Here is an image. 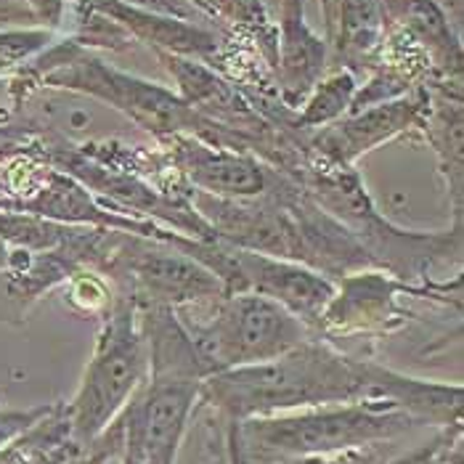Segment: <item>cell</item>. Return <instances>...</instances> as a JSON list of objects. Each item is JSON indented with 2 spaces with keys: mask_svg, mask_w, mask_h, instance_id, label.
I'll return each mask as SVG.
<instances>
[{
  "mask_svg": "<svg viewBox=\"0 0 464 464\" xmlns=\"http://www.w3.org/2000/svg\"><path fill=\"white\" fill-rule=\"evenodd\" d=\"M363 382H366V401L391 403L403 414H409L420 428L422 425L446 428L462 422V385L417 380L372 361H363Z\"/></svg>",
  "mask_w": 464,
  "mask_h": 464,
  "instance_id": "9",
  "label": "cell"
},
{
  "mask_svg": "<svg viewBox=\"0 0 464 464\" xmlns=\"http://www.w3.org/2000/svg\"><path fill=\"white\" fill-rule=\"evenodd\" d=\"M237 266V292H255L286 308L308 329H316L337 286L324 274L285 257L242 250L231 245Z\"/></svg>",
  "mask_w": 464,
  "mask_h": 464,
  "instance_id": "8",
  "label": "cell"
},
{
  "mask_svg": "<svg viewBox=\"0 0 464 464\" xmlns=\"http://www.w3.org/2000/svg\"><path fill=\"white\" fill-rule=\"evenodd\" d=\"M228 462H231V464H239V462H237V459H228Z\"/></svg>",
  "mask_w": 464,
  "mask_h": 464,
  "instance_id": "21",
  "label": "cell"
},
{
  "mask_svg": "<svg viewBox=\"0 0 464 464\" xmlns=\"http://www.w3.org/2000/svg\"><path fill=\"white\" fill-rule=\"evenodd\" d=\"M401 289L409 286L398 285L380 271H369V274L361 271L353 276H345L340 292H334L316 329L340 334V332L369 329V326H388L391 319L401 316V308L395 303V295Z\"/></svg>",
  "mask_w": 464,
  "mask_h": 464,
  "instance_id": "11",
  "label": "cell"
},
{
  "mask_svg": "<svg viewBox=\"0 0 464 464\" xmlns=\"http://www.w3.org/2000/svg\"><path fill=\"white\" fill-rule=\"evenodd\" d=\"M286 464H380V446H363V449H351V451L326 454V457H305V459H292Z\"/></svg>",
  "mask_w": 464,
  "mask_h": 464,
  "instance_id": "19",
  "label": "cell"
},
{
  "mask_svg": "<svg viewBox=\"0 0 464 464\" xmlns=\"http://www.w3.org/2000/svg\"><path fill=\"white\" fill-rule=\"evenodd\" d=\"M422 102L417 99H403L395 104L369 109L358 117H351L329 130H324L316 139L319 151H324L334 165H351L363 151L374 149L377 143L388 141L398 130L414 122L420 114Z\"/></svg>",
  "mask_w": 464,
  "mask_h": 464,
  "instance_id": "12",
  "label": "cell"
},
{
  "mask_svg": "<svg viewBox=\"0 0 464 464\" xmlns=\"http://www.w3.org/2000/svg\"><path fill=\"white\" fill-rule=\"evenodd\" d=\"M353 401H366L363 361L311 337L271 361L215 372L197 398L226 425Z\"/></svg>",
  "mask_w": 464,
  "mask_h": 464,
  "instance_id": "1",
  "label": "cell"
},
{
  "mask_svg": "<svg viewBox=\"0 0 464 464\" xmlns=\"http://www.w3.org/2000/svg\"><path fill=\"white\" fill-rule=\"evenodd\" d=\"M85 3H91L93 8H99L107 16L125 22L128 27H133L136 35L146 37L149 43L168 45V48L183 51V53H210V51H215V37L202 33V30H191V27L170 22V19L141 14L136 8L122 5L120 0H85Z\"/></svg>",
  "mask_w": 464,
  "mask_h": 464,
  "instance_id": "15",
  "label": "cell"
},
{
  "mask_svg": "<svg viewBox=\"0 0 464 464\" xmlns=\"http://www.w3.org/2000/svg\"><path fill=\"white\" fill-rule=\"evenodd\" d=\"M356 82L348 72H340L334 77H329L322 82V88L316 91V96L311 99V104L300 114V125L311 128V125H324L334 117H340L345 109L351 107Z\"/></svg>",
  "mask_w": 464,
  "mask_h": 464,
  "instance_id": "17",
  "label": "cell"
},
{
  "mask_svg": "<svg viewBox=\"0 0 464 464\" xmlns=\"http://www.w3.org/2000/svg\"><path fill=\"white\" fill-rule=\"evenodd\" d=\"M3 263H5V247L0 245V266H3Z\"/></svg>",
  "mask_w": 464,
  "mask_h": 464,
  "instance_id": "20",
  "label": "cell"
},
{
  "mask_svg": "<svg viewBox=\"0 0 464 464\" xmlns=\"http://www.w3.org/2000/svg\"><path fill=\"white\" fill-rule=\"evenodd\" d=\"M180 173L202 188V194L220 199H252L260 197L268 186L260 165L237 151H226L218 146H205L194 139H176L173 149Z\"/></svg>",
  "mask_w": 464,
  "mask_h": 464,
  "instance_id": "10",
  "label": "cell"
},
{
  "mask_svg": "<svg viewBox=\"0 0 464 464\" xmlns=\"http://www.w3.org/2000/svg\"><path fill=\"white\" fill-rule=\"evenodd\" d=\"M282 77L286 99L295 102L324 70V43L311 35L303 22V0H285V24H282Z\"/></svg>",
  "mask_w": 464,
  "mask_h": 464,
  "instance_id": "13",
  "label": "cell"
},
{
  "mask_svg": "<svg viewBox=\"0 0 464 464\" xmlns=\"http://www.w3.org/2000/svg\"><path fill=\"white\" fill-rule=\"evenodd\" d=\"M385 464H462V422L440 428L432 440Z\"/></svg>",
  "mask_w": 464,
  "mask_h": 464,
  "instance_id": "18",
  "label": "cell"
},
{
  "mask_svg": "<svg viewBox=\"0 0 464 464\" xmlns=\"http://www.w3.org/2000/svg\"><path fill=\"white\" fill-rule=\"evenodd\" d=\"M67 67L53 74L51 82L64 88L85 91L96 99H104L117 109H122L136 125L154 133H179L186 128H213L208 117H202L194 107L176 99L170 91L143 82L136 77L109 70L107 64L80 56L64 62Z\"/></svg>",
  "mask_w": 464,
  "mask_h": 464,
  "instance_id": "7",
  "label": "cell"
},
{
  "mask_svg": "<svg viewBox=\"0 0 464 464\" xmlns=\"http://www.w3.org/2000/svg\"><path fill=\"white\" fill-rule=\"evenodd\" d=\"M420 428L385 401H353L252 417L226 425L228 459L239 464H286L363 446H382Z\"/></svg>",
  "mask_w": 464,
  "mask_h": 464,
  "instance_id": "2",
  "label": "cell"
},
{
  "mask_svg": "<svg viewBox=\"0 0 464 464\" xmlns=\"http://www.w3.org/2000/svg\"><path fill=\"white\" fill-rule=\"evenodd\" d=\"M102 255L107 268L125 276L128 292L136 305H162L179 308L197 300H218L226 295L220 279L210 268L176 250L165 242H143L139 237H117V231H104Z\"/></svg>",
  "mask_w": 464,
  "mask_h": 464,
  "instance_id": "5",
  "label": "cell"
},
{
  "mask_svg": "<svg viewBox=\"0 0 464 464\" xmlns=\"http://www.w3.org/2000/svg\"><path fill=\"white\" fill-rule=\"evenodd\" d=\"M149 377V356L139 324V305L130 292L117 297L82 382L67 409V425L77 446H91L125 411Z\"/></svg>",
  "mask_w": 464,
  "mask_h": 464,
  "instance_id": "3",
  "label": "cell"
},
{
  "mask_svg": "<svg viewBox=\"0 0 464 464\" xmlns=\"http://www.w3.org/2000/svg\"><path fill=\"white\" fill-rule=\"evenodd\" d=\"M202 380L146 377L120 420L122 454L136 464H176Z\"/></svg>",
  "mask_w": 464,
  "mask_h": 464,
  "instance_id": "6",
  "label": "cell"
},
{
  "mask_svg": "<svg viewBox=\"0 0 464 464\" xmlns=\"http://www.w3.org/2000/svg\"><path fill=\"white\" fill-rule=\"evenodd\" d=\"M340 11V53L363 56L377 45L380 11L377 0H337Z\"/></svg>",
  "mask_w": 464,
  "mask_h": 464,
  "instance_id": "16",
  "label": "cell"
},
{
  "mask_svg": "<svg viewBox=\"0 0 464 464\" xmlns=\"http://www.w3.org/2000/svg\"><path fill=\"white\" fill-rule=\"evenodd\" d=\"M183 326L210 374L271 361L297 348L311 334L297 316L255 292L223 295L208 322Z\"/></svg>",
  "mask_w": 464,
  "mask_h": 464,
  "instance_id": "4",
  "label": "cell"
},
{
  "mask_svg": "<svg viewBox=\"0 0 464 464\" xmlns=\"http://www.w3.org/2000/svg\"><path fill=\"white\" fill-rule=\"evenodd\" d=\"M162 62L168 64L170 74L179 80L188 107H197V111H213L215 117L242 122V125L255 122V114L250 111V107L237 96V91L231 85L218 80L213 72H208L194 62L176 59L170 53H162Z\"/></svg>",
  "mask_w": 464,
  "mask_h": 464,
  "instance_id": "14",
  "label": "cell"
}]
</instances>
